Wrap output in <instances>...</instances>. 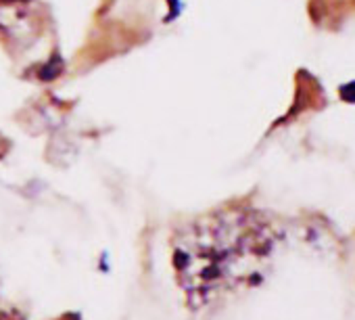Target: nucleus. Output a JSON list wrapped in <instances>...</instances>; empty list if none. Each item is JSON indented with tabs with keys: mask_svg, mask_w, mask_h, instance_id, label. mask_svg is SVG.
I'll list each match as a JSON object with an SVG mask.
<instances>
[{
	"mask_svg": "<svg viewBox=\"0 0 355 320\" xmlns=\"http://www.w3.org/2000/svg\"><path fill=\"white\" fill-rule=\"evenodd\" d=\"M167 9H171V13L165 17V22H173V19H178L182 15V0H167Z\"/></svg>",
	"mask_w": 355,
	"mask_h": 320,
	"instance_id": "7ed1b4c3",
	"label": "nucleus"
},
{
	"mask_svg": "<svg viewBox=\"0 0 355 320\" xmlns=\"http://www.w3.org/2000/svg\"><path fill=\"white\" fill-rule=\"evenodd\" d=\"M276 233L249 210H222L187 224L173 239V268L195 308L257 274Z\"/></svg>",
	"mask_w": 355,
	"mask_h": 320,
	"instance_id": "f257e3e1",
	"label": "nucleus"
},
{
	"mask_svg": "<svg viewBox=\"0 0 355 320\" xmlns=\"http://www.w3.org/2000/svg\"><path fill=\"white\" fill-rule=\"evenodd\" d=\"M65 69V61L61 59V55H51L42 65H38L36 69V78L42 82H51L55 78H59Z\"/></svg>",
	"mask_w": 355,
	"mask_h": 320,
	"instance_id": "f03ea898",
	"label": "nucleus"
},
{
	"mask_svg": "<svg viewBox=\"0 0 355 320\" xmlns=\"http://www.w3.org/2000/svg\"><path fill=\"white\" fill-rule=\"evenodd\" d=\"M32 0H0V5H30Z\"/></svg>",
	"mask_w": 355,
	"mask_h": 320,
	"instance_id": "39448f33",
	"label": "nucleus"
},
{
	"mask_svg": "<svg viewBox=\"0 0 355 320\" xmlns=\"http://www.w3.org/2000/svg\"><path fill=\"white\" fill-rule=\"evenodd\" d=\"M340 99L347 101V103H355V80L340 86Z\"/></svg>",
	"mask_w": 355,
	"mask_h": 320,
	"instance_id": "20e7f679",
	"label": "nucleus"
}]
</instances>
